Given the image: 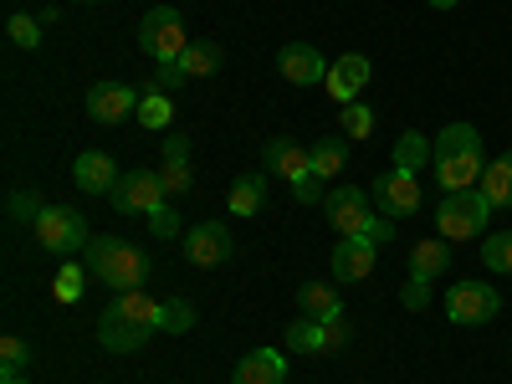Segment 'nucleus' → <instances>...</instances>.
<instances>
[{
    "instance_id": "nucleus-2",
    "label": "nucleus",
    "mask_w": 512,
    "mask_h": 384,
    "mask_svg": "<svg viewBox=\"0 0 512 384\" xmlns=\"http://www.w3.org/2000/svg\"><path fill=\"white\" fill-rule=\"evenodd\" d=\"M431 169H436V185L451 190H472L482 180V134L472 123H446L441 139H431Z\"/></svg>"
},
{
    "instance_id": "nucleus-1",
    "label": "nucleus",
    "mask_w": 512,
    "mask_h": 384,
    "mask_svg": "<svg viewBox=\"0 0 512 384\" xmlns=\"http://www.w3.org/2000/svg\"><path fill=\"white\" fill-rule=\"evenodd\" d=\"M159 323H164V303H154L144 287L113 292V303L98 313V338L113 354H139L149 344V333H159Z\"/></svg>"
},
{
    "instance_id": "nucleus-33",
    "label": "nucleus",
    "mask_w": 512,
    "mask_h": 384,
    "mask_svg": "<svg viewBox=\"0 0 512 384\" xmlns=\"http://www.w3.org/2000/svg\"><path fill=\"white\" fill-rule=\"evenodd\" d=\"M134 118H139L144 128H169V118H175V108H169V93H144Z\"/></svg>"
},
{
    "instance_id": "nucleus-38",
    "label": "nucleus",
    "mask_w": 512,
    "mask_h": 384,
    "mask_svg": "<svg viewBox=\"0 0 512 384\" xmlns=\"http://www.w3.org/2000/svg\"><path fill=\"white\" fill-rule=\"evenodd\" d=\"M292 200L297 205H318V200H328V190H323V175H303L292 185Z\"/></svg>"
},
{
    "instance_id": "nucleus-23",
    "label": "nucleus",
    "mask_w": 512,
    "mask_h": 384,
    "mask_svg": "<svg viewBox=\"0 0 512 384\" xmlns=\"http://www.w3.org/2000/svg\"><path fill=\"white\" fill-rule=\"evenodd\" d=\"M226 205H231V216H256V210L267 205V175H241L231 185Z\"/></svg>"
},
{
    "instance_id": "nucleus-17",
    "label": "nucleus",
    "mask_w": 512,
    "mask_h": 384,
    "mask_svg": "<svg viewBox=\"0 0 512 384\" xmlns=\"http://www.w3.org/2000/svg\"><path fill=\"white\" fill-rule=\"evenodd\" d=\"M159 180H164V195H190L195 175H190V139H185V134H169V139H164Z\"/></svg>"
},
{
    "instance_id": "nucleus-42",
    "label": "nucleus",
    "mask_w": 512,
    "mask_h": 384,
    "mask_svg": "<svg viewBox=\"0 0 512 384\" xmlns=\"http://www.w3.org/2000/svg\"><path fill=\"white\" fill-rule=\"evenodd\" d=\"M0 384H31V379H21V374H0Z\"/></svg>"
},
{
    "instance_id": "nucleus-3",
    "label": "nucleus",
    "mask_w": 512,
    "mask_h": 384,
    "mask_svg": "<svg viewBox=\"0 0 512 384\" xmlns=\"http://www.w3.org/2000/svg\"><path fill=\"white\" fill-rule=\"evenodd\" d=\"M82 267H88L98 282H108V292H139L154 277L149 251L134 246V241H113V236H93L88 241V262Z\"/></svg>"
},
{
    "instance_id": "nucleus-5",
    "label": "nucleus",
    "mask_w": 512,
    "mask_h": 384,
    "mask_svg": "<svg viewBox=\"0 0 512 384\" xmlns=\"http://www.w3.org/2000/svg\"><path fill=\"white\" fill-rule=\"evenodd\" d=\"M185 47H190V31H185V21H180L175 6H154V11L139 21V52L154 57V67H159V62H180Z\"/></svg>"
},
{
    "instance_id": "nucleus-43",
    "label": "nucleus",
    "mask_w": 512,
    "mask_h": 384,
    "mask_svg": "<svg viewBox=\"0 0 512 384\" xmlns=\"http://www.w3.org/2000/svg\"><path fill=\"white\" fill-rule=\"evenodd\" d=\"M77 6H93V0H77Z\"/></svg>"
},
{
    "instance_id": "nucleus-22",
    "label": "nucleus",
    "mask_w": 512,
    "mask_h": 384,
    "mask_svg": "<svg viewBox=\"0 0 512 384\" xmlns=\"http://www.w3.org/2000/svg\"><path fill=\"white\" fill-rule=\"evenodd\" d=\"M482 195L492 200V210H512V149L497 154V159L482 169Z\"/></svg>"
},
{
    "instance_id": "nucleus-34",
    "label": "nucleus",
    "mask_w": 512,
    "mask_h": 384,
    "mask_svg": "<svg viewBox=\"0 0 512 384\" xmlns=\"http://www.w3.org/2000/svg\"><path fill=\"white\" fill-rule=\"evenodd\" d=\"M26 364H31V344L16 338V333H6L0 338V374H21Z\"/></svg>"
},
{
    "instance_id": "nucleus-19",
    "label": "nucleus",
    "mask_w": 512,
    "mask_h": 384,
    "mask_svg": "<svg viewBox=\"0 0 512 384\" xmlns=\"http://www.w3.org/2000/svg\"><path fill=\"white\" fill-rule=\"evenodd\" d=\"M446 267H451V241L446 236L415 241V251H410V282H436V277H446Z\"/></svg>"
},
{
    "instance_id": "nucleus-24",
    "label": "nucleus",
    "mask_w": 512,
    "mask_h": 384,
    "mask_svg": "<svg viewBox=\"0 0 512 384\" xmlns=\"http://www.w3.org/2000/svg\"><path fill=\"white\" fill-rule=\"evenodd\" d=\"M221 62H226V52L216 47V41H190L185 57H180L185 77H216V72H221Z\"/></svg>"
},
{
    "instance_id": "nucleus-31",
    "label": "nucleus",
    "mask_w": 512,
    "mask_h": 384,
    "mask_svg": "<svg viewBox=\"0 0 512 384\" xmlns=\"http://www.w3.org/2000/svg\"><path fill=\"white\" fill-rule=\"evenodd\" d=\"M482 262H487L492 272L512 277V231H497V236L482 241Z\"/></svg>"
},
{
    "instance_id": "nucleus-37",
    "label": "nucleus",
    "mask_w": 512,
    "mask_h": 384,
    "mask_svg": "<svg viewBox=\"0 0 512 384\" xmlns=\"http://www.w3.org/2000/svg\"><path fill=\"white\" fill-rule=\"evenodd\" d=\"M349 344H354V328L344 318H328L323 323V354H344Z\"/></svg>"
},
{
    "instance_id": "nucleus-39",
    "label": "nucleus",
    "mask_w": 512,
    "mask_h": 384,
    "mask_svg": "<svg viewBox=\"0 0 512 384\" xmlns=\"http://www.w3.org/2000/svg\"><path fill=\"white\" fill-rule=\"evenodd\" d=\"M400 303H405L410 313H425V308H431V282H405Z\"/></svg>"
},
{
    "instance_id": "nucleus-27",
    "label": "nucleus",
    "mask_w": 512,
    "mask_h": 384,
    "mask_svg": "<svg viewBox=\"0 0 512 384\" xmlns=\"http://www.w3.org/2000/svg\"><path fill=\"white\" fill-rule=\"evenodd\" d=\"M308 154H313V175L328 180V175H338V169H344V159H349V139H318Z\"/></svg>"
},
{
    "instance_id": "nucleus-7",
    "label": "nucleus",
    "mask_w": 512,
    "mask_h": 384,
    "mask_svg": "<svg viewBox=\"0 0 512 384\" xmlns=\"http://www.w3.org/2000/svg\"><path fill=\"white\" fill-rule=\"evenodd\" d=\"M497 313H502L497 287H487V282H451V287H446V318H451V323L482 328V323H492Z\"/></svg>"
},
{
    "instance_id": "nucleus-12",
    "label": "nucleus",
    "mask_w": 512,
    "mask_h": 384,
    "mask_svg": "<svg viewBox=\"0 0 512 384\" xmlns=\"http://www.w3.org/2000/svg\"><path fill=\"white\" fill-rule=\"evenodd\" d=\"M277 72L292 88H318V82H328V62H323L318 47H308V41H287L277 52Z\"/></svg>"
},
{
    "instance_id": "nucleus-13",
    "label": "nucleus",
    "mask_w": 512,
    "mask_h": 384,
    "mask_svg": "<svg viewBox=\"0 0 512 384\" xmlns=\"http://www.w3.org/2000/svg\"><path fill=\"white\" fill-rule=\"evenodd\" d=\"M139 113V93L128 82H93L88 88V118L93 123H123Z\"/></svg>"
},
{
    "instance_id": "nucleus-10",
    "label": "nucleus",
    "mask_w": 512,
    "mask_h": 384,
    "mask_svg": "<svg viewBox=\"0 0 512 384\" xmlns=\"http://www.w3.org/2000/svg\"><path fill=\"white\" fill-rule=\"evenodd\" d=\"M369 195L379 205V216H390V221L415 216V210H420V175H415V169H384V175L369 185Z\"/></svg>"
},
{
    "instance_id": "nucleus-16",
    "label": "nucleus",
    "mask_w": 512,
    "mask_h": 384,
    "mask_svg": "<svg viewBox=\"0 0 512 384\" xmlns=\"http://www.w3.org/2000/svg\"><path fill=\"white\" fill-rule=\"evenodd\" d=\"M374 262H379V246L364 241V236H344L333 251V277L338 282H364L374 277Z\"/></svg>"
},
{
    "instance_id": "nucleus-26",
    "label": "nucleus",
    "mask_w": 512,
    "mask_h": 384,
    "mask_svg": "<svg viewBox=\"0 0 512 384\" xmlns=\"http://www.w3.org/2000/svg\"><path fill=\"white\" fill-rule=\"evenodd\" d=\"M425 164H431V139H425L420 128H405V134L395 139V169H415L420 175Z\"/></svg>"
},
{
    "instance_id": "nucleus-29",
    "label": "nucleus",
    "mask_w": 512,
    "mask_h": 384,
    "mask_svg": "<svg viewBox=\"0 0 512 384\" xmlns=\"http://www.w3.org/2000/svg\"><path fill=\"white\" fill-rule=\"evenodd\" d=\"M338 123H344V139H369L374 134V108H364V103H344L338 108Z\"/></svg>"
},
{
    "instance_id": "nucleus-18",
    "label": "nucleus",
    "mask_w": 512,
    "mask_h": 384,
    "mask_svg": "<svg viewBox=\"0 0 512 384\" xmlns=\"http://www.w3.org/2000/svg\"><path fill=\"white\" fill-rule=\"evenodd\" d=\"M262 159H267V175H277V180H287V185H297L303 175H313V154L297 149L292 139H272Z\"/></svg>"
},
{
    "instance_id": "nucleus-30",
    "label": "nucleus",
    "mask_w": 512,
    "mask_h": 384,
    "mask_svg": "<svg viewBox=\"0 0 512 384\" xmlns=\"http://www.w3.org/2000/svg\"><path fill=\"white\" fill-rule=\"evenodd\" d=\"M6 36H11V47L36 52V47H41V21H36V16H26V11H16V16L6 21Z\"/></svg>"
},
{
    "instance_id": "nucleus-8",
    "label": "nucleus",
    "mask_w": 512,
    "mask_h": 384,
    "mask_svg": "<svg viewBox=\"0 0 512 384\" xmlns=\"http://www.w3.org/2000/svg\"><path fill=\"white\" fill-rule=\"evenodd\" d=\"M113 210L118 216H154V210L169 200L164 195V180H159V169H128V175L113 185Z\"/></svg>"
},
{
    "instance_id": "nucleus-20",
    "label": "nucleus",
    "mask_w": 512,
    "mask_h": 384,
    "mask_svg": "<svg viewBox=\"0 0 512 384\" xmlns=\"http://www.w3.org/2000/svg\"><path fill=\"white\" fill-rule=\"evenodd\" d=\"M236 384H287V359L277 349H251L236 359Z\"/></svg>"
},
{
    "instance_id": "nucleus-35",
    "label": "nucleus",
    "mask_w": 512,
    "mask_h": 384,
    "mask_svg": "<svg viewBox=\"0 0 512 384\" xmlns=\"http://www.w3.org/2000/svg\"><path fill=\"white\" fill-rule=\"evenodd\" d=\"M195 328V308L185 303V297H164V323L159 333H190Z\"/></svg>"
},
{
    "instance_id": "nucleus-15",
    "label": "nucleus",
    "mask_w": 512,
    "mask_h": 384,
    "mask_svg": "<svg viewBox=\"0 0 512 384\" xmlns=\"http://www.w3.org/2000/svg\"><path fill=\"white\" fill-rule=\"evenodd\" d=\"M72 180H77V190H82V195H113V185H118L123 175H118L113 154L88 149V154H77V159H72Z\"/></svg>"
},
{
    "instance_id": "nucleus-11",
    "label": "nucleus",
    "mask_w": 512,
    "mask_h": 384,
    "mask_svg": "<svg viewBox=\"0 0 512 384\" xmlns=\"http://www.w3.org/2000/svg\"><path fill=\"white\" fill-rule=\"evenodd\" d=\"M185 262L190 267H226L231 256H236V231L226 221H205L195 231H185Z\"/></svg>"
},
{
    "instance_id": "nucleus-9",
    "label": "nucleus",
    "mask_w": 512,
    "mask_h": 384,
    "mask_svg": "<svg viewBox=\"0 0 512 384\" xmlns=\"http://www.w3.org/2000/svg\"><path fill=\"white\" fill-rule=\"evenodd\" d=\"M323 216H328V226L338 236H364L369 221H374V195H364L359 185H338L323 200Z\"/></svg>"
},
{
    "instance_id": "nucleus-6",
    "label": "nucleus",
    "mask_w": 512,
    "mask_h": 384,
    "mask_svg": "<svg viewBox=\"0 0 512 384\" xmlns=\"http://www.w3.org/2000/svg\"><path fill=\"white\" fill-rule=\"evenodd\" d=\"M41 251H52V256H72V251H88V221H82V210L72 205H47L41 210V221L31 226Z\"/></svg>"
},
{
    "instance_id": "nucleus-36",
    "label": "nucleus",
    "mask_w": 512,
    "mask_h": 384,
    "mask_svg": "<svg viewBox=\"0 0 512 384\" xmlns=\"http://www.w3.org/2000/svg\"><path fill=\"white\" fill-rule=\"evenodd\" d=\"M185 67L180 62H159L154 72H149V93H175V88H185Z\"/></svg>"
},
{
    "instance_id": "nucleus-21",
    "label": "nucleus",
    "mask_w": 512,
    "mask_h": 384,
    "mask_svg": "<svg viewBox=\"0 0 512 384\" xmlns=\"http://www.w3.org/2000/svg\"><path fill=\"white\" fill-rule=\"evenodd\" d=\"M297 308H303V318H344V297H338V287L328 282H303L297 287Z\"/></svg>"
},
{
    "instance_id": "nucleus-32",
    "label": "nucleus",
    "mask_w": 512,
    "mask_h": 384,
    "mask_svg": "<svg viewBox=\"0 0 512 384\" xmlns=\"http://www.w3.org/2000/svg\"><path fill=\"white\" fill-rule=\"evenodd\" d=\"M6 210H11V221L36 226V221H41V210H47V200H41L36 190H16V195H6Z\"/></svg>"
},
{
    "instance_id": "nucleus-25",
    "label": "nucleus",
    "mask_w": 512,
    "mask_h": 384,
    "mask_svg": "<svg viewBox=\"0 0 512 384\" xmlns=\"http://www.w3.org/2000/svg\"><path fill=\"white\" fill-rule=\"evenodd\" d=\"M282 344L292 354H323V318H292L287 333H282Z\"/></svg>"
},
{
    "instance_id": "nucleus-41",
    "label": "nucleus",
    "mask_w": 512,
    "mask_h": 384,
    "mask_svg": "<svg viewBox=\"0 0 512 384\" xmlns=\"http://www.w3.org/2000/svg\"><path fill=\"white\" fill-rule=\"evenodd\" d=\"M425 6H436V11H456L461 0H425Z\"/></svg>"
},
{
    "instance_id": "nucleus-40",
    "label": "nucleus",
    "mask_w": 512,
    "mask_h": 384,
    "mask_svg": "<svg viewBox=\"0 0 512 384\" xmlns=\"http://www.w3.org/2000/svg\"><path fill=\"white\" fill-rule=\"evenodd\" d=\"M149 226H154V236H180V216H175L169 205H159V210H154Z\"/></svg>"
},
{
    "instance_id": "nucleus-28",
    "label": "nucleus",
    "mask_w": 512,
    "mask_h": 384,
    "mask_svg": "<svg viewBox=\"0 0 512 384\" xmlns=\"http://www.w3.org/2000/svg\"><path fill=\"white\" fill-rule=\"evenodd\" d=\"M88 277H93V272H88V267H77L72 256H67V267L52 277V297H57V303H77V297L88 292Z\"/></svg>"
},
{
    "instance_id": "nucleus-4",
    "label": "nucleus",
    "mask_w": 512,
    "mask_h": 384,
    "mask_svg": "<svg viewBox=\"0 0 512 384\" xmlns=\"http://www.w3.org/2000/svg\"><path fill=\"white\" fill-rule=\"evenodd\" d=\"M487 221H492V200L482 190H451V195H441V210H436V236L477 241V236H487Z\"/></svg>"
},
{
    "instance_id": "nucleus-14",
    "label": "nucleus",
    "mask_w": 512,
    "mask_h": 384,
    "mask_svg": "<svg viewBox=\"0 0 512 384\" xmlns=\"http://www.w3.org/2000/svg\"><path fill=\"white\" fill-rule=\"evenodd\" d=\"M374 72H369V57L364 52H349V57H338L333 67H328V98L344 108V103H359V93H364V82H369Z\"/></svg>"
}]
</instances>
